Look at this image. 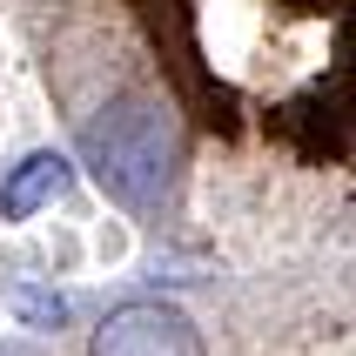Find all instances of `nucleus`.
I'll use <instances>...</instances> for the list:
<instances>
[{
    "instance_id": "nucleus-1",
    "label": "nucleus",
    "mask_w": 356,
    "mask_h": 356,
    "mask_svg": "<svg viewBox=\"0 0 356 356\" xmlns=\"http://www.w3.org/2000/svg\"><path fill=\"white\" fill-rule=\"evenodd\" d=\"M47 88L135 216L209 242L356 222V0H47Z\"/></svg>"
},
{
    "instance_id": "nucleus-2",
    "label": "nucleus",
    "mask_w": 356,
    "mask_h": 356,
    "mask_svg": "<svg viewBox=\"0 0 356 356\" xmlns=\"http://www.w3.org/2000/svg\"><path fill=\"white\" fill-rule=\"evenodd\" d=\"M95 356H202V337L168 302H128L95 330Z\"/></svg>"
},
{
    "instance_id": "nucleus-3",
    "label": "nucleus",
    "mask_w": 356,
    "mask_h": 356,
    "mask_svg": "<svg viewBox=\"0 0 356 356\" xmlns=\"http://www.w3.org/2000/svg\"><path fill=\"white\" fill-rule=\"evenodd\" d=\"M67 161L60 155H27L20 168H7V181H0V222H27L40 209V202L67 195Z\"/></svg>"
},
{
    "instance_id": "nucleus-4",
    "label": "nucleus",
    "mask_w": 356,
    "mask_h": 356,
    "mask_svg": "<svg viewBox=\"0 0 356 356\" xmlns=\"http://www.w3.org/2000/svg\"><path fill=\"white\" fill-rule=\"evenodd\" d=\"M20 309H27L34 323H60V302L54 296H20Z\"/></svg>"
}]
</instances>
